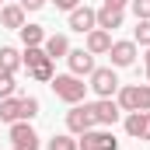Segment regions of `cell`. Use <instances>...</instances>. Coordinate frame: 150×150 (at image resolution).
Segmentation results:
<instances>
[{"label": "cell", "instance_id": "10", "mask_svg": "<svg viewBox=\"0 0 150 150\" xmlns=\"http://www.w3.org/2000/svg\"><path fill=\"white\" fill-rule=\"evenodd\" d=\"M67 63H70V74L84 77V74H94V56L87 49H70L67 52Z\"/></svg>", "mask_w": 150, "mask_h": 150}, {"label": "cell", "instance_id": "14", "mask_svg": "<svg viewBox=\"0 0 150 150\" xmlns=\"http://www.w3.org/2000/svg\"><path fill=\"white\" fill-rule=\"evenodd\" d=\"M42 49H45V56H49V59H59V56H67V52H70V42H67V35H45Z\"/></svg>", "mask_w": 150, "mask_h": 150}, {"label": "cell", "instance_id": "17", "mask_svg": "<svg viewBox=\"0 0 150 150\" xmlns=\"http://www.w3.org/2000/svg\"><path fill=\"white\" fill-rule=\"evenodd\" d=\"M0 122H21V98H4L0 101Z\"/></svg>", "mask_w": 150, "mask_h": 150}, {"label": "cell", "instance_id": "19", "mask_svg": "<svg viewBox=\"0 0 150 150\" xmlns=\"http://www.w3.org/2000/svg\"><path fill=\"white\" fill-rule=\"evenodd\" d=\"M49 56H45V49L42 45H25V56H21V63L32 70V67H38V63H45Z\"/></svg>", "mask_w": 150, "mask_h": 150}, {"label": "cell", "instance_id": "5", "mask_svg": "<svg viewBox=\"0 0 150 150\" xmlns=\"http://www.w3.org/2000/svg\"><path fill=\"white\" fill-rule=\"evenodd\" d=\"M67 129L70 133H87V129H94V115H91V105H74L70 112H67Z\"/></svg>", "mask_w": 150, "mask_h": 150}, {"label": "cell", "instance_id": "1", "mask_svg": "<svg viewBox=\"0 0 150 150\" xmlns=\"http://www.w3.org/2000/svg\"><path fill=\"white\" fill-rule=\"evenodd\" d=\"M122 112H150V84H126L119 91Z\"/></svg>", "mask_w": 150, "mask_h": 150}, {"label": "cell", "instance_id": "3", "mask_svg": "<svg viewBox=\"0 0 150 150\" xmlns=\"http://www.w3.org/2000/svg\"><path fill=\"white\" fill-rule=\"evenodd\" d=\"M87 87H94L98 98H112L115 91H119V77H115L112 67H94V74H91V84H87Z\"/></svg>", "mask_w": 150, "mask_h": 150}, {"label": "cell", "instance_id": "11", "mask_svg": "<svg viewBox=\"0 0 150 150\" xmlns=\"http://www.w3.org/2000/svg\"><path fill=\"white\" fill-rule=\"evenodd\" d=\"M108 56H112L115 67H133L136 63V42H112Z\"/></svg>", "mask_w": 150, "mask_h": 150}, {"label": "cell", "instance_id": "26", "mask_svg": "<svg viewBox=\"0 0 150 150\" xmlns=\"http://www.w3.org/2000/svg\"><path fill=\"white\" fill-rule=\"evenodd\" d=\"M21 7H25V11H42L45 0H21Z\"/></svg>", "mask_w": 150, "mask_h": 150}, {"label": "cell", "instance_id": "27", "mask_svg": "<svg viewBox=\"0 0 150 150\" xmlns=\"http://www.w3.org/2000/svg\"><path fill=\"white\" fill-rule=\"evenodd\" d=\"M52 4H56L59 11H74V7H77V0H52Z\"/></svg>", "mask_w": 150, "mask_h": 150}, {"label": "cell", "instance_id": "23", "mask_svg": "<svg viewBox=\"0 0 150 150\" xmlns=\"http://www.w3.org/2000/svg\"><path fill=\"white\" fill-rule=\"evenodd\" d=\"M49 150H77V140L74 136H52L49 140Z\"/></svg>", "mask_w": 150, "mask_h": 150}, {"label": "cell", "instance_id": "13", "mask_svg": "<svg viewBox=\"0 0 150 150\" xmlns=\"http://www.w3.org/2000/svg\"><path fill=\"white\" fill-rule=\"evenodd\" d=\"M0 25H4V28H14V32H18V28L25 25V7H21V4L0 7Z\"/></svg>", "mask_w": 150, "mask_h": 150}, {"label": "cell", "instance_id": "16", "mask_svg": "<svg viewBox=\"0 0 150 150\" xmlns=\"http://www.w3.org/2000/svg\"><path fill=\"white\" fill-rule=\"evenodd\" d=\"M98 28H105V32L122 28V11H115V7H101V11H98Z\"/></svg>", "mask_w": 150, "mask_h": 150}, {"label": "cell", "instance_id": "18", "mask_svg": "<svg viewBox=\"0 0 150 150\" xmlns=\"http://www.w3.org/2000/svg\"><path fill=\"white\" fill-rule=\"evenodd\" d=\"M18 32L25 38V45H42V42H45V28H42V25H21Z\"/></svg>", "mask_w": 150, "mask_h": 150}, {"label": "cell", "instance_id": "24", "mask_svg": "<svg viewBox=\"0 0 150 150\" xmlns=\"http://www.w3.org/2000/svg\"><path fill=\"white\" fill-rule=\"evenodd\" d=\"M133 42L150 45V21H136V35H133Z\"/></svg>", "mask_w": 150, "mask_h": 150}, {"label": "cell", "instance_id": "29", "mask_svg": "<svg viewBox=\"0 0 150 150\" xmlns=\"http://www.w3.org/2000/svg\"><path fill=\"white\" fill-rule=\"evenodd\" d=\"M147 80H150V45H147Z\"/></svg>", "mask_w": 150, "mask_h": 150}, {"label": "cell", "instance_id": "21", "mask_svg": "<svg viewBox=\"0 0 150 150\" xmlns=\"http://www.w3.org/2000/svg\"><path fill=\"white\" fill-rule=\"evenodd\" d=\"M14 87H18V84H14V74H4V70H0V101H4V98H11V94H14Z\"/></svg>", "mask_w": 150, "mask_h": 150}, {"label": "cell", "instance_id": "4", "mask_svg": "<svg viewBox=\"0 0 150 150\" xmlns=\"http://www.w3.org/2000/svg\"><path fill=\"white\" fill-rule=\"evenodd\" d=\"M77 147H84V150H115L119 140L112 136V129H87V133H80Z\"/></svg>", "mask_w": 150, "mask_h": 150}, {"label": "cell", "instance_id": "8", "mask_svg": "<svg viewBox=\"0 0 150 150\" xmlns=\"http://www.w3.org/2000/svg\"><path fill=\"white\" fill-rule=\"evenodd\" d=\"M126 133L133 140H150V112H129L126 115Z\"/></svg>", "mask_w": 150, "mask_h": 150}, {"label": "cell", "instance_id": "28", "mask_svg": "<svg viewBox=\"0 0 150 150\" xmlns=\"http://www.w3.org/2000/svg\"><path fill=\"white\" fill-rule=\"evenodd\" d=\"M126 4H129V0H105V7H115V11H122Z\"/></svg>", "mask_w": 150, "mask_h": 150}, {"label": "cell", "instance_id": "12", "mask_svg": "<svg viewBox=\"0 0 150 150\" xmlns=\"http://www.w3.org/2000/svg\"><path fill=\"white\" fill-rule=\"evenodd\" d=\"M112 49V35L105 32V28H94V32H87V52L91 56H98V52H108Z\"/></svg>", "mask_w": 150, "mask_h": 150}, {"label": "cell", "instance_id": "9", "mask_svg": "<svg viewBox=\"0 0 150 150\" xmlns=\"http://www.w3.org/2000/svg\"><path fill=\"white\" fill-rule=\"evenodd\" d=\"M70 28H74V32H94V28H98V11H91V7H74V11H70Z\"/></svg>", "mask_w": 150, "mask_h": 150}, {"label": "cell", "instance_id": "2", "mask_svg": "<svg viewBox=\"0 0 150 150\" xmlns=\"http://www.w3.org/2000/svg\"><path fill=\"white\" fill-rule=\"evenodd\" d=\"M49 84H52L56 98H63V101H70V105L84 101V91H87V84H84V80H80L77 74H63V77H52Z\"/></svg>", "mask_w": 150, "mask_h": 150}, {"label": "cell", "instance_id": "20", "mask_svg": "<svg viewBox=\"0 0 150 150\" xmlns=\"http://www.w3.org/2000/svg\"><path fill=\"white\" fill-rule=\"evenodd\" d=\"M28 74L35 77V80H42V84H49V80H52V59H45V63H38V67H32V70H28Z\"/></svg>", "mask_w": 150, "mask_h": 150}, {"label": "cell", "instance_id": "7", "mask_svg": "<svg viewBox=\"0 0 150 150\" xmlns=\"http://www.w3.org/2000/svg\"><path fill=\"white\" fill-rule=\"evenodd\" d=\"M119 101H112V98H101V101H94L91 105V115H94V126H115L119 122Z\"/></svg>", "mask_w": 150, "mask_h": 150}, {"label": "cell", "instance_id": "15", "mask_svg": "<svg viewBox=\"0 0 150 150\" xmlns=\"http://www.w3.org/2000/svg\"><path fill=\"white\" fill-rule=\"evenodd\" d=\"M18 67H21V52L14 45H0V70L4 74H14Z\"/></svg>", "mask_w": 150, "mask_h": 150}, {"label": "cell", "instance_id": "6", "mask_svg": "<svg viewBox=\"0 0 150 150\" xmlns=\"http://www.w3.org/2000/svg\"><path fill=\"white\" fill-rule=\"evenodd\" d=\"M11 143H14V150H38V133L28 122H14L11 126Z\"/></svg>", "mask_w": 150, "mask_h": 150}, {"label": "cell", "instance_id": "25", "mask_svg": "<svg viewBox=\"0 0 150 150\" xmlns=\"http://www.w3.org/2000/svg\"><path fill=\"white\" fill-rule=\"evenodd\" d=\"M133 14L136 21H150V0H133Z\"/></svg>", "mask_w": 150, "mask_h": 150}, {"label": "cell", "instance_id": "22", "mask_svg": "<svg viewBox=\"0 0 150 150\" xmlns=\"http://www.w3.org/2000/svg\"><path fill=\"white\" fill-rule=\"evenodd\" d=\"M38 115V98H21V119H35Z\"/></svg>", "mask_w": 150, "mask_h": 150}]
</instances>
